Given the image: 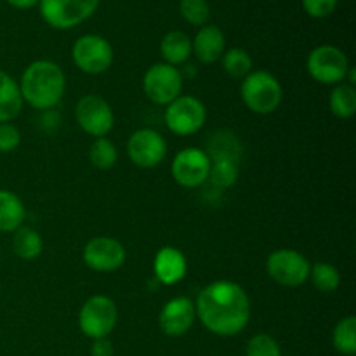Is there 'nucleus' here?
<instances>
[{
	"label": "nucleus",
	"instance_id": "obj_26",
	"mask_svg": "<svg viewBox=\"0 0 356 356\" xmlns=\"http://www.w3.org/2000/svg\"><path fill=\"white\" fill-rule=\"evenodd\" d=\"M89 160L96 169L110 170L113 169L118 160L117 146L108 138H97L89 148Z\"/></svg>",
	"mask_w": 356,
	"mask_h": 356
},
{
	"label": "nucleus",
	"instance_id": "obj_1",
	"mask_svg": "<svg viewBox=\"0 0 356 356\" xmlns=\"http://www.w3.org/2000/svg\"><path fill=\"white\" fill-rule=\"evenodd\" d=\"M202 325L221 337L238 336L250 322V299L242 285L229 280L209 284L195 301Z\"/></svg>",
	"mask_w": 356,
	"mask_h": 356
},
{
	"label": "nucleus",
	"instance_id": "obj_27",
	"mask_svg": "<svg viewBox=\"0 0 356 356\" xmlns=\"http://www.w3.org/2000/svg\"><path fill=\"white\" fill-rule=\"evenodd\" d=\"M308 280H312V284L315 285L320 292L330 294V292L337 291V287L341 285V275L336 266L320 261L315 266H312Z\"/></svg>",
	"mask_w": 356,
	"mask_h": 356
},
{
	"label": "nucleus",
	"instance_id": "obj_4",
	"mask_svg": "<svg viewBox=\"0 0 356 356\" xmlns=\"http://www.w3.org/2000/svg\"><path fill=\"white\" fill-rule=\"evenodd\" d=\"M118 323V308L108 296L97 294L87 299L79 312V327L89 339H104Z\"/></svg>",
	"mask_w": 356,
	"mask_h": 356
},
{
	"label": "nucleus",
	"instance_id": "obj_14",
	"mask_svg": "<svg viewBox=\"0 0 356 356\" xmlns=\"http://www.w3.org/2000/svg\"><path fill=\"white\" fill-rule=\"evenodd\" d=\"M83 263L87 268L99 273H111L124 266L125 247L111 236H94L83 247Z\"/></svg>",
	"mask_w": 356,
	"mask_h": 356
},
{
	"label": "nucleus",
	"instance_id": "obj_16",
	"mask_svg": "<svg viewBox=\"0 0 356 356\" xmlns=\"http://www.w3.org/2000/svg\"><path fill=\"white\" fill-rule=\"evenodd\" d=\"M188 273L186 256L176 247H162L153 259V275L160 285H176L184 280Z\"/></svg>",
	"mask_w": 356,
	"mask_h": 356
},
{
	"label": "nucleus",
	"instance_id": "obj_25",
	"mask_svg": "<svg viewBox=\"0 0 356 356\" xmlns=\"http://www.w3.org/2000/svg\"><path fill=\"white\" fill-rule=\"evenodd\" d=\"M222 68L232 79L243 80L252 72V58L245 49L232 47L222 54Z\"/></svg>",
	"mask_w": 356,
	"mask_h": 356
},
{
	"label": "nucleus",
	"instance_id": "obj_19",
	"mask_svg": "<svg viewBox=\"0 0 356 356\" xmlns=\"http://www.w3.org/2000/svg\"><path fill=\"white\" fill-rule=\"evenodd\" d=\"M26 209L14 191L0 190V232L14 233L23 226Z\"/></svg>",
	"mask_w": 356,
	"mask_h": 356
},
{
	"label": "nucleus",
	"instance_id": "obj_30",
	"mask_svg": "<svg viewBox=\"0 0 356 356\" xmlns=\"http://www.w3.org/2000/svg\"><path fill=\"white\" fill-rule=\"evenodd\" d=\"M302 9L315 19H323L336 10L339 0H301Z\"/></svg>",
	"mask_w": 356,
	"mask_h": 356
},
{
	"label": "nucleus",
	"instance_id": "obj_10",
	"mask_svg": "<svg viewBox=\"0 0 356 356\" xmlns=\"http://www.w3.org/2000/svg\"><path fill=\"white\" fill-rule=\"evenodd\" d=\"M72 59L80 72L87 75H101L113 63V47L101 35H82L72 47Z\"/></svg>",
	"mask_w": 356,
	"mask_h": 356
},
{
	"label": "nucleus",
	"instance_id": "obj_28",
	"mask_svg": "<svg viewBox=\"0 0 356 356\" xmlns=\"http://www.w3.org/2000/svg\"><path fill=\"white\" fill-rule=\"evenodd\" d=\"M179 13L191 26H205L211 19V6L207 0H181Z\"/></svg>",
	"mask_w": 356,
	"mask_h": 356
},
{
	"label": "nucleus",
	"instance_id": "obj_29",
	"mask_svg": "<svg viewBox=\"0 0 356 356\" xmlns=\"http://www.w3.org/2000/svg\"><path fill=\"white\" fill-rule=\"evenodd\" d=\"M245 356H282L280 344L270 334H256L247 343Z\"/></svg>",
	"mask_w": 356,
	"mask_h": 356
},
{
	"label": "nucleus",
	"instance_id": "obj_5",
	"mask_svg": "<svg viewBox=\"0 0 356 356\" xmlns=\"http://www.w3.org/2000/svg\"><path fill=\"white\" fill-rule=\"evenodd\" d=\"M99 7V0H38V10L54 30H72L89 19Z\"/></svg>",
	"mask_w": 356,
	"mask_h": 356
},
{
	"label": "nucleus",
	"instance_id": "obj_18",
	"mask_svg": "<svg viewBox=\"0 0 356 356\" xmlns=\"http://www.w3.org/2000/svg\"><path fill=\"white\" fill-rule=\"evenodd\" d=\"M23 110L19 83L0 70V124H10Z\"/></svg>",
	"mask_w": 356,
	"mask_h": 356
},
{
	"label": "nucleus",
	"instance_id": "obj_6",
	"mask_svg": "<svg viewBox=\"0 0 356 356\" xmlns=\"http://www.w3.org/2000/svg\"><path fill=\"white\" fill-rule=\"evenodd\" d=\"M183 73L167 63H155L143 76V92L156 106H167L183 90Z\"/></svg>",
	"mask_w": 356,
	"mask_h": 356
},
{
	"label": "nucleus",
	"instance_id": "obj_9",
	"mask_svg": "<svg viewBox=\"0 0 356 356\" xmlns=\"http://www.w3.org/2000/svg\"><path fill=\"white\" fill-rule=\"evenodd\" d=\"M167 129L176 136H193L204 127L207 120V108L198 97L195 96H179L167 104L165 115H163Z\"/></svg>",
	"mask_w": 356,
	"mask_h": 356
},
{
	"label": "nucleus",
	"instance_id": "obj_15",
	"mask_svg": "<svg viewBox=\"0 0 356 356\" xmlns=\"http://www.w3.org/2000/svg\"><path fill=\"white\" fill-rule=\"evenodd\" d=\"M197 320L195 302L190 298H172L165 302L159 316V325L162 332L169 337H181L193 327Z\"/></svg>",
	"mask_w": 356,
	"mask_h": 356
},
{
	"label": "nucleus",
	"instance_id": "obj_23",
	"mask_svg": "<svg viewBox=\"0 0 356 356\" xmlns=\"http://www.w3.org/2000/svg\"><path fill=\"white\" fill-rule=\"evenodd\" d=\"M238 162L229 159H212L209 170V183L218 190L232 188L238 179Z\"/></svg>",
	"mask_w": 356,
	"mask_h": 356
},
{
	"label": "nucleus",
	"instance_id": "obj_24",
	"mask_svg": "<svg viewBox=\"0 0 356 356\" xmlns=\"http://www.w3.org/2000/svg\"><path fill=\"white\" fill-rule=\"evenodd\" d=\"M332 344L337 353L344 356L356 353V318L353 315L337 322L332 332Z\"/></svg>",
	"mask_w": 356,
	"mask_h": 356
},
{
	"label": "nucleus",
	"instance_id": "obj_12",
	"mask_svg": "<svg viewBox=\"0 0 356 356\" xmlns=\"http://www.w3.org/2000/svg\"><path fill=\"white\" fill-rule=\"evenodd\" d=\"M211 159L202 148H184L174 156L170 174L172 179L183 188H200L207 183Z\"/></svg>",
	"mask_w": 356,
	"mask_h": 356
},
{
	"label": "nucleus",
	"instance_id": "obj_8",
	"mask_svg": "<svg viewBox=\"0 0 356 356\" xmlns=\"http://www.w3.org/2000/svg\"><path fill=\"white\" fill-rule=\"evenodd\" d=\"M309 270V261L294 249H278L266 259L268 275L282 287H301L308 282Z\"/></svg>",
	"mask_w": 356,
	"mask_h": 356
},
{
	"label": "nucleus",
	"instance_id": "obj_13",
	"mask_svg": "<svg viewBox=\"0 0 356 356\" xmlns=\"http://www.w3.org/2000/svg\"><path fill=\"white\" fill-rule=\"evenodd\" d=\"M127 155L139 169H155L167 156V141L155 129H139L127 141Z\"/></svg>",
	"mask_w": 356,
	"mask_h": 356
},
{
	"label": "nucleus",
	"instance_id": "obj_2",
	"mask_svg": "<svg viewBox=\"0 0 356 356\" xmlns=\"http://www.w3.org/2000/svg\"><path fill=\"white\" fill-rule=\"evenodd\" d=\"M23 103L40 111L54 110L66 90V76L61 66L49 59H38L24 68L19 82Z\"/></svg>",
	"mask_w": 356,
	"mask_h": 356
},
{
	"label": "nucleus",
	"instance_id": "obj_17",
	"mask_svg": "<svg viewBox=\"0 0 356 356\" xmlns=\"http://www.w3.org/2000/svg\"><path fill=\"white\" fill-rule=\"evenodd\" d=\"M226 51L225 33L216 24H205L198 28L197 35L191 40V54L204 65H212L219 61Z\"/></svg>",
	"mask_w": 356,
	"mask_h": 356
},
{
	"label": "nucleus",
	"instance_id": "obj_20",
	"mask_svg": "<svg viewBox=\"0 0 356 356\" xmlns=\"http://www.w3.org/2000/svg\"><path fill=\"white\" fill-rule=\"evenodd\" d=\"M160 54L165 59L167 65H184L191 56V38L184 31H169L163 35L162 42H160Z\"/></svg>",
	"mask_w": 356,
	"mask_h": 356
},
{
	"label": "nucleus",
	"instance_id": "obj_11",
	"mask_svg": "<svg viewBox=\"0 0 356 356\" xmlns=\"http://www.w3.org/2000/svg\"><path fill=\"white\" fill-rule=\"evenodd\" d=\"M75 118L80 129L96 139L106 138L115 125L113 108L97 94H87L80 97L75 108Z\"/></svg>",
	"mask_w": 356,
	"mask_h": 356
},
{
	"label": "nucleus",
	"instance_id": "obj_21",
	"mask_svg": "<svg viewBox=\"0 0 356 356\" xmlns=\"http://www.w3.org/2000/svg\"><path fill=\"white\" fill-rule=\"evenodd\" d=\"M13 250L19 259L33 261L44 250V240L37 229L30 228V226H21L19 229L14 232Z\"/></svg>",
	"mask_w": 356,
	"mask_h": 356
},
{
	"label": "nucleus",
	"instance_id": "obj_7",
	"mask_svg": "<svg viewBox=\"0 0 356 356\" xmlns=\"http://www.w3.org/2000/svg\"><path fill=\"white\" fill-rule=\"evenodd\" d=\"M309 76L322 86H337L343 83L350 70V61L344 51L336 45H318L313 49L306 61Z\"/></svg>",
	"mask_w": 356,
	"mask_h": 356
},
{
	"label": "nucleus",
	"instance_id": "obj_33",
	"mask_svg": "<svg viewBox=\"0 0 356 356\" xmlns=\"http://www.w3.org/2000/svg\"><path fill=\"white\" fill-rule=\"evenodd\" d=\"M9 6H13L14 9H21V10H28L31 7L38 6V0H7Z\"/></svg>",
	"mask_w": 356,
	"mask_h": 356
},
{
	"label": "nucleus",
	"instance_id": "obj_22",
	"mask_svg": "<svg viewBox=\"0 0 356 356\" xmlns=\"http://www.w3.org/2000/svg\"><path fill=\"white\" fill-rule=\"evenodd\" d=\"M330 111L337 118H351L356 113V89L350 83L343 82L334 86L332 92L329 97Z\"/></svg>",
	"mask_w": 356,
	"mask_h": 356
},
{
	"label": "nucleus",
	"instance_id": "obj_32",
	"mask_svg": "<svg viewBox=\"0 0 356 356\" xmlns=\"http://www.w3.org/2000/svg\"><path fill=\"white\" fill-rule=\"evenodd\" d=\"M115 350L113 344L108 337L104 339H94L92 346H90V356H113Z\"/></svg>",
	"mask_w": 356,
	"mask_h": 356
},
{
	"label": "nucleus",
	"instance_id": "obj_3",
	"mask_svg": "<svg viewBox=\"0 0 356 356\" xmlns=\"http://www.w3.org/2000/svg\"><path fill=\"white\" fill-rule=\"evenodd\" d=\"M240 96H242L243 104L252 113L270 115L277 111L282 104L284 89L273 73L266 70H256L242 80Z\"/></svg>",
	"mask_w": 356,
	"mask_h": 356
},
{
	"label": "nucleus",
	"instance_id": "obj_31",
	"mask_svg": "<svg viewBox=\"0 0 356 356\" xmlns=\"http://www.w3.org/2000/svg\"><path fill=\"white\" fill-rule=\"evenodd\" d=\"M21 145V132L13 124H0V153H10Z\"/></svg>",
	"mask_w": 356,
	"mask_h": 356
}]
</instances>
